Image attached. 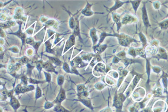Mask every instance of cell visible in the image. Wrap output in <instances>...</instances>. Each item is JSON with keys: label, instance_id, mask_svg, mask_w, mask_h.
I'll return each mask as SVG.
<instances>
[{"label": "cell", "instance_id": "6da1fadb", "mask_svg": "<svg viewBox=\"0 0 168 112\" xmlns=\"http://www.w3.org/2000/svg\"><path fill=\"white\" fill-rule=\"evenodd\" d=\"M66 99V92L62 87H60L59 93L53 103L55 105L62 104V103Z\"/></svg>", "mask_w": 168, "mask_h": 112}, {"label": "cell", "instance_id": "7a4b0ae2", "mask_svg": "<svg viewBox=\"0 0 168 112\" xmlns=\"http://www.w3.org/2000/svg\"><path fill=\"white\" fill-rule=\"evenodd\" d=\"M10 104L14 112H18V110L21 105L19 100L14 96H12L11 97Z\"/></svg>", "mask_w": 168, "mask_h": 112}, {"label": "cell", "instance_id": "3957f363", "mask_svg": "<svg viewBox=\"0 0 168 112\" xmlns=\"http://www.w3.org/2000/svg\"><path fill=\"white\" fill-rule=\"evenodd\" d=\"M146 4L145 3L144 4L143 7L142 8V18H143L144 25L146 28H147L150 27L151 25L147 15Z\"/></svg>", "mask_w": 168, "mask_h": 112}, {"label": "cell", "instance_id": "277c9868", "mask_svg": "<svg viewBox=\"0 0 168 112\" xmlns=\"http://www.w3.org/2000/svg\"><path fill=\"white\" fill-rule=\"evenodd\" d=\"M53 111L54 112H71L70 111L62 106V104L56 105L54 107Z\"/></svg>", "mask_w": 168, "mask_h": 112}, {"label": "cell", "instance_id": "5b68a950", "mask_svg": "<svg viewBox=\"0 0 168 112\" xmlns=\"http://www.w3.org/2000/svg\"><path fill=\"white\" fill-rule=\"evenodd\" d=\"M35 96L36 104V101L42 97V90L38 85H36Z\"/></svg>", "mask_w": 168, "mask_h": 112}, {"label": "cell", "instance_id": "8992f818", "mask_svg": "<svg viewBox=\"0 0 168 112\" xmlns=\"http://www.w3.org/2000/svg\"><path fill=\"white\" fill-rule=\"evenodd\" d=\"M55 105L53 102H50V101H46L44 105V110H46L51 109L54 107Z\"/></svg>", "mask_w": 168, "mask_h": 112}, {"label": "cell", "instance_id": "52a82bcc", "mask_svg": "<svg viewBox=\"0 0 168 112\" xmlns=\"http://www.w3.org/2000/svg\"><path fill=\"white\" fill-rule=\"evenodd\" d=\"M159 27L162 29H167L168 28V19L159 23Z\"/></svg>", "mask_w": 168, "mask_h": 112}, {"label": "cell", "instance_id": "ba28073f", "mask_svg": "<svg viewBox=\"0 0 168 112\" xmlns=\"http://www.w3.org/2000/svg\"><path fill=\"white\" fill-rule=\"evenodd\" d=\"M29 82L30 83L33 84H36V85L39 84H42L46 83V81H38L33 79H30L28 80Z\"/></svg>", "mask_w": 168, "mask_h": 112}, {"label": "cell", "instance_id": "9c48e42d", "mask_svg": "<svg viewBox=\"0 0 168 112\" xmlns=\"http://www.w3.org/2000/svg\"><path fill=\"white\" fill-rule=\"evenodd\" d=\"M64 77L62 76H60L58 77L57 79V83L58 85L60 86V87H62L64 82Z\"/></svg>", "mask_w": 168, "mask_h": 112}, {"label": "cell", "instance_id": "30bf717a", "mask_svg": "<svg viewBox=\"0 0 168 112\" xmlns=\"http://www.w3.org/2000/svg\"><path fill=\"white\" fill-rule=\"evenodd\" d=\"M45 76H46V82L48 83H50L51 81V77L50 74L46 72L44 73Z\"/></svg>", "mask_w": 168, "mask_h": 112}, {"label": "cell", "instance_id": "8fae6325", "mask_svg": "<svg viewBox=\"0 0 168 112\" xmlns=\"http://www.w3.org/2000/svg\"><path fill=\"white\" fill-rule=\"evenodd\" d=\"M27 108V106L25 107L24 109H22V111L24 112H30L28 111Z\"/></svg>", "mask_w": 168, "mask_h": 112}, {"label": "cell", "instance_id": "7c38bea8", "mask_svg": "<svg viewBox=\"0 0 168 112\" xmlns=\"http://www.w3.org/2000/svg\"><path fill=\"white\" fill-rule=\"evenodd\" d=\"M1 112H3V109H2L1 107Z\"/></svg>", "mask_w": 168, "mask_h": 112}]
</instances>
